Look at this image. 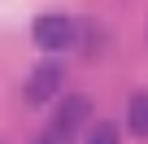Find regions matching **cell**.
I'll use <instances>...</instances> for the list:
<instances>
[{"label":"cell","instance_id":"cell-1","mask_svg":"<svg viewBox=\"0 0 148 144\" xmlns=\"http://www.w3.org/2000/svg\"><path fill=\"white\" fill-rule=\"evenodd\" d=\"M31 35H35V44H39L44 52H61V48H70V39H74V18H70V13H39L35 26H31Z\"/></svg>","mask_w":148,"mask_h":144},{"label":"cell","instance_id":"cell-3","mask_svg":"<svg viewBox=\"0 0 148 144\" xmlns=\"http://www.w3.org/2000/svg\"><path fill=\"white\" fill-rule=\"evenodd\" d=\"M65 83V70H61V61H44V65H35L31 70V79H26V101L31 105H44V101H52L57 96V88Z\"/></svg>","mask_w":148,"mask_h":144},{"label":"cell","instance_id":"cell-2","mask_svg":"<svg viewBox=\"0 0 148 144\" xmlns=\"http://www.w3.org/2000/svg\"><path fill=\"white\" fill-rule=\"evenodd\" d=\"M83 122H92V101H87V96H79V92H74V96H61V101H57V114H52V131H48V135L70 140Z\"/></svg>","mask_w":148,"mask_h":144},{"label":"cell","instance_id":"cell-4","mask_svg":"<svg viewBox=\"0 0 148 144\" xmlns=\"http://www.w3.org/2000/svg\"><path fill=\"white\" fill-rule=\"evenodd\" d=\"M126 122H131V131H135V135H144V140H148V92H139V96L131 101Z\"/></svg>","mask_w":148,"mask_h":144},{"label":"cell","instance_id":"cell-6","mask_svg":"<svg viewBox=\"0 0 148 144\" xmlns=\"http://www.w3.org/2000/svg\"><path fill=\"white\" fill-rule=\"evenodd\" d=\"M39 144H65V140H57V135H44V140H39Z\"/></svg>","mask_w":148,"mask_h":144},{"label":"cell","instance_id":"cell-5","mask_svg":"<svg viewBox=\"0 0 148 144\" xmlns=\"http://www.w3.org/2000/svg\"><path fill=\"white\" fill-rule=\"evenodd\" d=\"M83 144H122V131H118V122H92Z\"/></svg>","mask_w":148,"mask_h":144}]
</instances>
